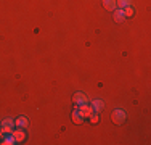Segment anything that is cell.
I'll list each match as a JSON object with an SVG mask.
<instances>
[{
	"instance_id": "8992f818",
	"label": "cell",
	"mask_w": 151,
	"mask_h": 145,
	"mask_svg": "<svg viewBox=\"0 0 151 145\" xmlns=\"http://www.w3.org/2000/svg\"><path fill=\"white\" fill-rule=\"evenodd\" d=\"M15 126H18V128H21V129H26L27 126H29V121H27L26 116H19V118L15 119Z\"/></svg>"
},
{
	"instance_id": "5bb4252c",
	"label": "cell",
	"mask_w": 151,
	"mask_h": 145,
	"mask_svg": "<svg viewBox=\"0 0 151 145\" xmlns=\"http://www.w3.org/2000/svg\"><path fill=\"white\" fill-rule=\"evenodd\" d=\"M88 118H90V123H93V124H95V123H98V115H96V113H92Z\"/></svg>"
},
{
	"instance_id": "ba28073f",
	"label": "cell",
	"mask_w": 151,
	"mask_h": 145,
	"mask_svg": "<svg viewBox=\"0 0 151 145\" xmlns=\"http://www.w3.org/2000/svg\"><path fill=\"white\" fill-rule=\"evenodd\" d=\"M103 7H105L106 10H116V7H117V3H116V0H103Z\"/></svg>"
},
{
	"instance_id": "4fadbf2b",
	"label": "cell",
	"mask_w": 151,
	"mask_h": 145,
	"mask_svg": "<svg viewBox=\"0 0 151 145\" xmlns=\"http://www.w3.org/2000/svg\"><path fill=\"white\" fill-rule=\"evenodd\" d=\"M116 3L121 7V8H125V7H130V0H116Z\"/></svg>"
},
{
	"instance_id": "8fae6325",
	"label": "cell",
	"mask_w": 151,
	"mask_h": 145,
	"mask_svg": "<svg viewBox=\"0 0 151 145\" xmlns=\"http://www.w3.org/2000/svg\"><path fill=\"white\" fill-rule=\"evenodd\" d=\"M92 108H93V111H95V113H98L100 110H103V102H101V100L92 102Z\"/></svg>"
},
{
	"instance_id": "3957f363",
	"label": "cell",
	"mask_w": 151,
	"mask_h": 145,
	"mask_svg": "<svg viewBox=\"0 0 151 145\" xmlns=\"http://www.w3.org/2000/svg\"><path fill=\"white\" fill-rule=\"evenodd\" d=\"M73 100H74L76 107H81V105H85V103H88L87 97H85V95H84V94H82V92H77V94H74Z\"/></svg>"
},
{
	"instance_id": "7c38bea8",
	"label": "cell",
	"mask_w": 151,
	"mask_h": 145,
	"mask_svg": "<svg viewBox=\"0 0 151 145\" xmlns=\"http://www.w3.org/2000/svg\"><path fill=\"white\" fill-rule=\"evenodd\" d=\"M124 10V14H125V18H132L134 16V8H132V7H125V8H122Z\"/></svg>"
},
{
	"instance_id": "5b68a950",
	"label": "cell",
	"mask_w": 151,
	"mask_h": 145,
	"mask_svg": "<svg viewBox=\"0 0 151 145\" xmlns=\"http://www.w3.org/2000/svg\"><path fill=\"white\" fill-rule=\"evenodd\" d=\"M12 136L15 137V140H16V144H19V142H23L24 139H26V132H24L23 129H16V130H13L12 132Z\"/></svg>"
},
{
	"instance_id": "9c48e42d",
	"label": "cell",
	"mask_w": 151,
	"mask_h": 145,
	"mask_svg": "<svg viewBox=\"0 0 151 145\" xmlns=\"http://www.w3.org/2000/svg\"><path fill=\"white\" fill-rule=\"evenodd\" d=\"M2 144L3 145H13V144H16V140L12 134H6L5 137H2Z\"/></svg>"
},
{
	"instance_id": "7a4b0ae2",
	"label": "cell",
	"mask_w": 151,
	"mask_h": 145,
	"mask_svg": "<svg viewBox=\"0 0 151 145\" xmlns=\"http://www.w3.org/2000/svg\"><path fill=\"white\" fill-rule=\"evenodd\" d=\"M111 119H113V123H116V124H121V123L125 121V113L122 110H114L113 115H111Z\"/></svg>"
},
{
	"instance_id": "30bf717a",
	"label": "cell",
	"mask_w": 151,
	"mask_h": 145,
	"mask_svg": "<svg viewBox=\"0 0 151 145\" xmlns=\"http://www.w3.org/2000/svg\"><path fill=\"white\" fill-rule=\"evenodd\" d=\"M73 121L76 123V124H81V123L84 121V116L79 113V110H76L74 113H73Z\"/></svg>"
},
{
	"instance_id": "9a60e30c",
	"label": "cell",
	"mask_w": 151,
	"mask_h": 145,
	"mask_svg": "<svg viewBox=\"0 0 151 145\" xmlns=\"http://www.w3.org/2000/svg\"><path fill=\"white\" fill-rule=\"evenodd\" d=\"M3 136H5V134H3V130H2V128H0V139H2Z\"/></svg>"
},
{
	"instance_id": "277c9868",
	"label": "cell",
	"mask_w": 151,
	"mask_h": 145,
	"mask_svg": "<svg viewBox=\"0 0 151 145\" xmlns=\"http://www.w3.org/2000/svg\"><path fill=\"white\" fill-rule=\"evenodd\" d=\"M79 113L84 116V118H88V116H90L92 113H95V111H93L92 105L85 103V105H81V107H79Z\"/></svg>"
},
{
	"instance_id": "52a82bcc",
	"label": "cell",
	"mask_w": 151,
	"mask_h": 145,
	"mask_svg": "<svg viewBox=\"0 0 151 145\" xmlns=\"http://www.w3.org/2000/svg\"><path fill=\"white\" fill-rule=\"evenodd\" d=\"M124 20H125L124 10H122V8H116V10H114V21H117V23H122Z\"/></svg>"
},
{
	"instance_id": "6da1fadb",
	"label": "cell",
	"mask_w": 151,
	"mask_h": 145,
	"mask_svg": "<svg viewBox=\"0 0 151 145\" xmlns=\"http://www.w3.org/2000/svg\"><path fill=\"white\" fill-rule=\"evenodd\" d=\"M13 126H15V121H13V118H6V119H3L2 121V130H3V134H12L13 132Z\"/></svg>"
}]
</instances>
